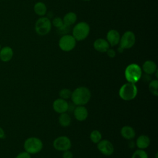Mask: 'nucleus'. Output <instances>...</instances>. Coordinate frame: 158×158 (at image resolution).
Returning a JSON list of instances; mask_svg holds the SVG:
<instances>
[{
    "instance_id": "f257e3e1",
    "label": "nucleus",
    "mask_w": 158,
    "mask_h": 158,
    "mask_svg": "<svg viewBox=\"0 0 158 158\" xmlns=\"http://www.w3.org/2000/svg\"><path fill=\"white\" fill-rule=\"evenodd\" d=\"M73 102L77 106L86 104L90 99L91 93L86 87H79L76 88L71 94Z\"/></svg>"
},
{
    "instance_id": "f03ea898",
    "label": "nucleus",
    "mask_w": 158,
    "mask_h": 158,
    "mask_svg": "<svg viewBox=\"0 0 158 158\" xmlns=\"http://www.w3.org/2000/svg\"><path fill=\"white\" fill-rule=\"evenodd\" d=\"M141 75L142 70L136 64H131L125 69V76L127 80L130 83H136L141 78Z\"/></svg>"
},
{
    "instance_id": "7ed1b4c3",
    "label": "nucleus",
    "mask_w": 158,
    "mask_h": 158,
    "mask_svg": "<svg viewBox=\"0 0 158 158\" xmlns=\"http://www.w3.org/2000/svg\"><path fill=\"white\" fill-rule=\"evenodd\" d=\"M137 93L138 89L135 83L128 82L121 86L119 90V96L125 101H130L136 96Z\"/></svg>"
},
{
    "instance_id": "20e7f679",
    "label": "nucleus",
    "mask_w": 158,
    "mask_h": 158,
    "mask_svg": "<svg viewBox=\"0 0 158 158\" xmlns=\"http://www.w3.org/2000/svg\"><path fill=\"white\" fill-rule=\"evenodd\" d=\"M90 28L89 25L85 22H81L75 25L72 30V36L76 41H82L85 40L89 35Z\"/></svg>"
},
{
    "instance_id": "39448f33",
    "label": "nucleus",
    "mask_w": 158,
    "mask_h": 158,
    "mask_svg": "<svg viewBox=\"0 0 158 158\" xmlns=\"http://www.w3.org/2000/svg\"><path fill=\"white\" fill-rule=\"evenodd\" d=\"M43 148L42 141L35 137H30L27 139L24 143V149L29 154L39 152Z\"/></svg>"
},
{
    "instance_id": "423d86ee",
    "label": "nucleus",
    "mask_w": 158,
    "mask_h": 158,
    "mask_svg": "<svg viewBox=\"0 0 158 158\" xmlns=\"http://www.w3.org/2000/svg\"><path fill=\"white\" fill-rule=\"evenodd\" d=\"M51 22L48 17H43L37 20L35 23V31L39 35H47L51 29Z\"/></svg>"
},
{
    "instance_id": "0eeeda50",
    "label": "nucleus",
    "mask_w": 158,
    "mask_h": 158,
    "mask_svg": "<svg viewBox=\"0 0 158 158\" xmlns=\"http://www.w3.org/2000/svg\"><path fill=\"white\" fill-rule=\"evenodd\" d=\"M59 48L64 51H72L76 46V40L72 35H65L62 36L59 41Z\"/></svg>"
},
{
    "instance_id": "6e6552de",
    "label": "nucleus",
    "mask_w": 158,
    "mask_h": 158,
    "mask_svg": "<svg viewBox=\"0 0 158 158\" xmlns=\"http://www.w3.org/2000/svg\"><path fill=\"white\" fill-rule=\"evenodd\" d=\"M136 38L135 34L131 31H127L122 35L120 39V47L125 49H130L135 43Z\"/></svg>"
},
{
    "instance_id": "1a4fd4ad",
    "label": "nucleus",
    "mask_w": 158,
    "mask_h": 158,
    "mask_svg": "<svg viewBox=\"0 0 158 158\" xmlns=\"http://www.w3.org/2000/svg\"><path fill=\"white\" fill-rule=\"evenodd\" d=\"M53 146L57 151H65L70 148L71 142L68 137L62 136L57 138L54 141Z\"/></svg>"
},
{
    "instance_id": "9d476101",
    "label": "nucleus",
    "mask_w": 158,
    "mask_h": 158,
    "mask_svg": "<svg viewBox=\"0 0 158 158\" xmlns=\"http://www.w3.org/2000/svg\"><path fill=\"white\" fill-rule=\"evenodd\" d=\"M98 149L105 156H110L114 152V146L108 140L104 139L100 141L98 144Z\"/></svg>"
},
{
    "instance_id": "9b49d317",
    "label": "nucleus",
    "mask_w": 158,
    "mask_h": 158,
    "mask_svg": "<svg viewBox=\"0 0 158 158\" xmlns=\"http://www.w3.org/2000/svg\"><path fill=\"white\" fill-rule=\"evenodd\" d=\"M52 107L56 112L62 114L65 112L69 109V104L65 99L60 98L54 101Z\"/></svg>"
},
{
    "instance_id": "f8f14e48",
    "label": "nucleus",
    "mask_w": 158,
    "mask_h": 158,
    "mask_svg": "<svg viewBox=\"0 0 158 158\" xmlns=\"http://www.w3.org/2000/svg\"><path fill=\"white\" fill-rule=\"evenodd\" d=\"M107 41L112 46L118 44L120 39V34L116 30H110L107 33Z\"/></svg>"
},
{
    "instance_id": "ddd939ff",
    "label": "nucleus",
    "mask_w": 158,
    "mask_h": 158,
    "mask_svg": "<svg viewBox=\"0 0 158 158\" xmlns=\"http://www.w3.org/2000/svg\"><path fill=\"white\" fill-rule=\"evenodd\" d=\"M95 50L100 52H105L109 49V44L107 40L102 38L96 40L93 43Z\"/></svg>"
},
{
    "instance_id": "4468645a",
    "label": "nucleus",
    "mask_w": 158,
    "mask_h": 158,
    "mask_svg": "<svg viewBox=\"0 0 158 158\" xmlns=\"http://www.w3.org/2000/svg\"><path fill=\"white\" fill-rule=\"evenodd\" d=\"M88 115V112L86 107L83 106H78L74 110V116L78 121L85 120Z\"/></svg>"
},
{
    "instance_id": "2eb2a0df",
    "label": "nucleus",
    "mask_w": 158,
    "mask_h": 158,
    "mask_svg": "<svg viewBox=\"0 0 158 158\" xmlns=\"http://www.w3.org/2000/svg\"><path fill=\"white\" fill-rule=\"evenodd\" d=\"M13 50L9 46H5L0 49V59L2 62H9L13 57Z\"/></svg>"
},
{
    "instance_id": "dca6fc26",
    "label": "nucleus",
    "mask_w": 158,
    "mask_h": 158,
    "mask_svg": "<svg viewBox=\"0 0 158 158\" xmlns=\"http://www.w3.org/2000/svg\"><path fill=\"white\" fill-rule=\"evenodd\" d=\"M143 69L146 74L151 75L157 70V65L152 60H146L143 65Z\"/></svg>"
},
{
    "instance_id": "f3484780",
    "label": "nucleus",
    "mask_w": 158,
    "mask_h": 158,
    "mask_svg": "<svg viewBox=\"0 0 158 158\" xmlns=\"http://www.w3.org/2000/svg\"><path fill=\"white\" fill-rule=\"evenodd\" d=\"M150 144L149 138L146 135L139 136L136 142L137 147L141 149L147 148Z\"/></svg>"
},
{
    "instance_id": "a211bd4d",
    "label": "nucleus",
    "mask_w": 158,
    "mask_h": 158,
    "mask_svg": "<svg viewBox=\"0 0 158 158\" xmlns=\"http://www.w3.org/2000/svg\"><path fill=\"white\" fill-rule=\"evenodd\" d=\"M121 135L127 139H131L135 136V131L132 127L125 126L121 130Z\"/></svg>"
},
{
    "instance_id": "6ab92c4d",
    "label": "nucleus",
    "mask_w": 158,
    "mask_h": 158,
    "mask_svg": "<svg viewBox=\"0 0 158 158\" xmlns=\"http://www.w3.org/2000/svg\"><path fill=\"white\" fill-rule=\"evenodd\" d=\"M77 19V17L76 14L72 12H70L64 15V19L62 20L64 24L70 26L73 23H75Z\"/></svg>"
},
{
    "instance_id": "aec40b11",
    "label": "nucleus",
    "mask_w": 158,
    "mask_h": 158,
    "mask_svg": "<svg viewBox=\"0 0 158 158\" xmlns=\"http://www.w3.org/2000/svg\"><path fill=\"white\" fill-rule=\"evenodd\" d=\"M34 11L39 16H43L46 14L47 11V7L42 2H38L34 6Z\"/></svg>"
},
{
    "instance_id": "412c9836",
    "label": "nucleus",
    "mask_w": 158,
    "mask_h": 158,
    "mask_svg": "<svg viewBox=\"0 0 158 158\" xmlns=\"http://www.w3.org/2000/svg\"><path fill=\"white\" fill-rule=\"evenodd\" d=\"M71 122V118L70 116L66 113H62L59 118V122L60 125L62 127H68Z\"/></svg>"
},
{
    "instance_id": "4be33fe9",
    "label": "nucleus",
    "mask_w": 158,
    "mask_h": 158,
    "mask_svg": "<svg viewBox=\"0 0 158 158\" xmlns=\"http://www.w3.org/2000/svg\"><path fill=\"white\" fill-rule=\"evenodd\" d=\"M158 81L157 80H152L149 85V91L154 96H157L158 95Z\"/></svg>"
},
{
    "instance_id": "5701e85b",
    "label": "nucleus",
    "mask_w": 158,
    "mask_h": 158,
    "mask_svg": "<svg viewBox=\"0 0 158 158\" xmlns=\"http://www.w3.org/2000/svg\"><path fill=\"white\" fill-rule=\"evenodd\" d=\"M101 134L98 130H93L90 134V139L94 143H98L101 139Z\"/></svg>"
},
{
    "instance_id": "b1692460",
    "label": "nucleus",
    "mask_w": 158,
    "mask_h": 158,
    "mask_svg": "<svg viewBox=\"0 0 158 158\" xmlns=\"http://www.w3.org/2000/svg\"><path fill=\"white\" fill-rule=\"evenodd\" d=\"M70 26L65 25V24H63L60 27L58 28L57 30V32L59 35H60L62 36L65 35H69V33L70 31Z\"/></svg>"
},
{
    "instance_id": "393cba45",
    "label": "nucleus",
    "mask_w": 158,
    "mask_h": 158,
    "mask_svg": "<svg viewBox=\"0 0 158 158\" xmlns=\"http://www.w3.org/2000/svg\"><path fill=\"white\" fill-rule=\"evenodd\" d=\"M131 158H148V157L147 153L144 151L139 149L133 154Z\"/></svg>"
},
{
    "instance_id": "a878e982",
    "label": "nucleus",
    "mask_w": 158,
    "mask_h": 158,
    "mask_svg": "<svg viewBox=\"0 0 158 158\" xmlns=\"http://www.w3.org/2000/svg\"><path fill=\"white\" fill-rule=\"evenodd\" d=\"M71 94H72V93L70 92V91L66 88L61 89L59 92V96L63 99H69L71 96Z\"/></svg>"
},
{
    "instance_id": "bb28decb",
    "label": "nucleus",
    "mask_w": 158,
    "mask_h": 158,
    "mask_svg": "<svg viewBox=\"0 0 158 158\" xmlns=\"http://www.w3.org/2000/svg\"><path fill=\"white\" fill-rule=\"evenodd\" d=\"M52 24L56 28H59L63 24H64V22L63 20L60 18V17H55L53 19L52 21Z\"/></svg>"
},
{
    "instance_id": "cd10ccee",
    "label": "nucleus",
    "mask_w": 158,
    "mask_h": 158,
    "mask_svg": "<svg viewBox=\"0 0 158 158\" xmlns=\"http://www.w3.org/2000/svg\"><path fill=\"white\" fill-rule=\"evenodd\" d=\"M15 158H31V156L30 155L29 153H28L27 152H22L20 153H19L16 157Z\"/></svg>"
},
{
    "instance_id": "c85d7f7f",
    "label": "nucleus",
    "mask_w": 158,
    "mask_h": 158,
    "mask_svg": "<svg viewBox=\"0 0 158 158\" xmlns=\"http://www.w3.org/2000/svg\"><path fill=\"white\" fill-rule=\"evenodd\" d=\"M107 54L108 55V56H109L110 57L112 58V57H114L115 56V51L114 50V49H109L107 51Z\"/></svg>"
},
{
    "instance_id": "c756f323",
    "label": "nucleus",
    "mask_w": 158,
    "mask_h": 158,
    "mask_svg": "<svg viewBox=\"0 0 158 158\" xmlns=\"http://www.w3.org/2000/svg\"><path fill=\"white\" fill-rule=\"evenodd\" d=\"M63 158H73V154L70 151H65L63 154Z\"/></svg>"
},
{
    "instance_id": "7c9ffc66",
    "label": "nucleus",
    "mask_w": 158,
    "mask_h": 158,
    "mask_svg": "<svg viewBox=\"0 0 158 158\" xmlns=\"http://www.w3.org/2000/svg\"><path fill=\"white\" fill-rule=\"evenodd\" d=\"M5 138V132L4 130L0 127V139H2Z\"/></svg>"
},
{
    "instance_id": "2f4dec72",
    "label": "nucleus",
    "mask_w": 158,
    "mask_h": 158,
    "mask_svg": "<svg viewBox=\"0 0 158 158\" xmlns=\"http://www.w3.org/2000/svg\"><path fill=\"white\" fill-rule=\"evenodd\" d=\"M118 51L119 52H122L123 51V49L121 47H120L119 48H118Z\"/></svg>"
},
{
    "instance_id": "473e14b6",
    "label": "nucleus",
    "mask_w": 158,
    "mask_h": 158,
    "mask_svg": "<svg viewBox=\"0 0 158 158\" xmlns=\"http://www.w3.org/2000/svg\"><path fill=\"white\" fill-rule=\"evenodd\" d=\"M84 1H90V0H84Z\"/></svg>"
},
{
    "instance_id": "72a5a7b5",
    "label": "nucleus",
    "mask_w": 158,
    "mask_h": 158,
    "mask_svg": "<svg viewBox=\"0 0 158 158\" xmlns=\"http://www.w3.org/2000/svg\"><path fill=\"white\" fill-rule=\"evenodd\" d=\"M0 49H1V45H0Z\"/></svg>"
}]
</instances>
